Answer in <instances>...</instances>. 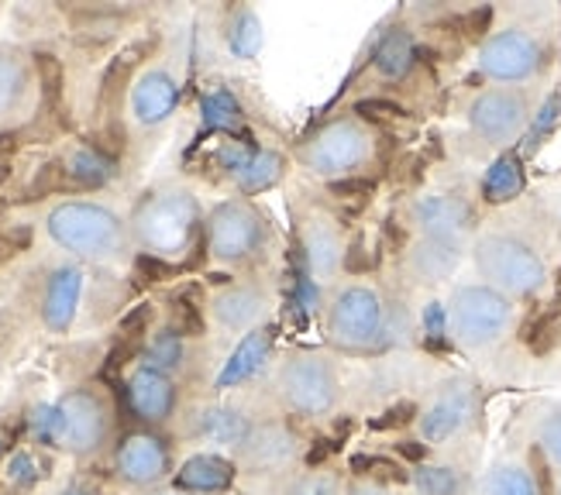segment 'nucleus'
<instances>
[{
    "instance_id": "nucleus-28",
    "label": "nucleus",
    "mask_w": 561,
    "mask_h": 495,
    "mask_svg": "<svg viewBox=\"0 0 561 495\" xmlns=\"http://www.w3.org/2000/svg\"><path fill=\"white\" fill-rule=\"evenodd\" d=\"M262 21L252 8H238L231 24H228V48L238 59H255L262 53Z\"/></svg>"
},
{
    "instance_id": "nucleus-21",
    "label": "nucleus",
    "mask_w": 561,
    "mask_h": 495,
    "mask_svg": "<svg viewBox=\"0 0 561 495\" xmlns=\"http://www.w3.org/2000/svg\"><path fill=\"white\" fill-rule=\"evenodd\" d=\"M214 320L228 331H255L265 313V296L252 286H231L214 296Z\"/></svg>"
},
{
    "instance_id": "nucleus-11",
    "label": "nucleus",
    "mask_w": 561,
    "mask_h": 495,
    "mask_svg": "<svg viewBox=\"0 0 561 495\" xmlns=\"http://www.w3.org/2000/svg\"><path fill=\"white\" fill-rule=\"evenodd\" d=\"M59 413H62V440L59 448L72 451V454H90L107 440L111 430V413L104 406V400L90 389H72L59 400Z\"/></svg>"
},
{
    "instance_id": "nucleus-39",
    "label": "nucleus",
    "mask_w": 561,
    "mask_h": 495,
    "mask_svg": "<svg viewBox=\"0 0 561 495\" xmlns=\"http://www.w3.org/2000/svg\"><path fill=\"white\" fill-rule=\"evenodd\" d=\"M252 156H255V148L245 141H225L221 148H217V162H221V169L231 172V176H238V172L249 165Z\"/></svg>"
},
{
    "instance_id": "nucleus-18",
    "label": "nucleus",
    "mask_w": 561,
    "mask_h": 495,
    "mask_svg": "<svg viewBox=\"0 0 561 495\" xmlns=\"http://www.w3.org/2000/svg\"><path fill=\"white\" fill-rule=\"evenodd\" d=\"M234 485V464L221 454H193L176 472V488L186 495H221Z\"/></svg>"
},
{
    "instance_id": "nucleus-7",
    "label": "nucleus",
    "mask_w": 561,
    "mask_h": 495,
    "mask_svg": "<svg viewBox=\"0 0 561 495\" xmlns=\"http://www.w3.org/2000/svg\"><path fill=\"white\" fill-rule=\"evenodd\" d=\"M265 244V220L245 200H228L207 217V248L217 262H245Z\"/></svg>"
},
{
    "instance_id": "nucleus-45",
    "label": "nucleus",
    "mask_w": 561,
    "mask_h": 495,
    "mask_svg": "<svg viewBox=\"0 0 561 495\" xmlns=\"http://www.w3.org/2000/svg\"><path fill=\"white\" fill-rule=\"evenodd\" d=\"M373 183L369 180H348V183H334V193L337 196H355V193H369Z\"/></svg>"
},
{
    "instance_id": "nucleus-17",
    "label": "nucleus",
    "mask_w": 561,
    "mask_h": 495,
    "mask_svg": "<svg viewBox=\"0 0 561 495\" xmlns=\"http://www.w3.org/2000/svg\"><path fill=\"white\" fill-rule=\"evenodd\" d=\"M80 292H83V272L77 265H59L53 272V279L45 286V300H42V320L48 331L66 334L77 320L80 307Z\"/></svg>"
},
{
    "instance_id": "nucleus-5",
    "label": "nucleus",
    "mask_w": 561,
    "mask_h": 495,
    "mask_svg": "<svg viewBox=\"0 0 561 495\" xmlns=\"http://www.w3.org/2000/svg\"><path fill=\"white\" fill-rule=\"evenodd\" d=\"M276 385L283 403L304 416H324L337 403V371L317 352H293L279 368Z\"/></svg>"
},
{
    "instance_id": "nucleus-38",
    "label": "nucleus",
    "mask_w": 561,
    "mask_h": 495,
    "mask_svg": "<svg viewBox=\"0 0 561 495\" xmlns=\"http://www.w3.org/2000/svg\"><path fill=\"white\" fill-rule=\"evenodd\" d=\"M558 120H561V96L551 93L545 101V107L538 111V117H534V128H530V138H527V152L534 145H541V138H548L558 128Z\"/></svg>"
},
{
    "instance_id": "nucleus-15",
    "label": "nucleus",
    "mask_w": 561,
    "mask_h": 495,
    "mask_svg": "<svg viewBox=\"0 0 561 495\" xmlns=\"http://www.w3.org/2000/svg\"><path fill=\"white\" fill-rule=\"evenodd\" d=\"M176 104H180V87L165 69L141 72L131 87V114L138 124H145V128H152V124H162V120L173 117Z\"/></svg>"
},
{
    "instance_id": "nucleus-25",
    "label": "nucleus",
    "mask_w": 561,
    "mask_h": 495,
    "mask_svg": "<svg viewBox=\"0 0 561 495\" xmlns=\"http://www.w3.org/2000/svg\"><path fill=\"white\" fill-rule=\"evenodd\" d=\"M482 495H541L538 479L530 475L527 464L500 461L482 479Z\"/></svg>"
},
{
    "instance_id": "nucleus-23",
    "label": "nucleus",
    "mask_w": 561,
    "mask_h": 495,
    "mask_svg": "<svg viewBox=\"0 0 561 495\" xmlns=\"http://www.w3.org/2000/svg\"><path fill=\"white\" fill-rule=\"evenodd\" d=\"M417 62V42L407 28H389L376 45V69L386 80H403Z\"/></svg>"
},
{
    "instance_id": "nucleus-24",
    "label": "nucleus",
    "mask_w": 561,
    "mask_h": 495,
    "mask_svg": "<svg viewBox=\"0 0 561 495\" xmlns=\"http://www.w3.org/2000/svg\"><path fill=\"white\" fill-rule=\"evenodd\" d=\"M341 238L331 225H321V220H313L304 234V258H307V268L310 276H331V272L341 265Z\"/></svg>"
},
{
    "instance_id": "nucleus-33",
    "label": "nucleus",
    "mask_w": 561,
    "mask_h": 495,
    "mask_svg": "<svg viewBox=\"0 0 561 495\" xmlns=\"http://www.w3.org/2000/svg\"><path fill=\"white\" fill-rule=\"evenodd\" d=\"M245 451L255 458V461H286L293 454V434H286L283 427H265L259 434H252V440L245 444Z\"/></svg>"
},
{
    "instance_id": "nucleus-8",
    "label": "nucleus",
    "mask_w": 561,
    "mask_h": 495,
    "mask_svg": "<svg viewBox=\"0 0 561 495\" xmlns=\"http://www.w3.org/2000/svg\"><path fill=\"white\" fill-rule=\"evenodd\" d=\"M369 159V135L358 120H331L304 145V162L317 176H352Z\"/></svg>"
},
{
    "instance_id": "nucleus-35",
    "label": "nucleus",
    "mask_w": 561,
    "mask_h": 495,
    "mask_svg": "<svg viewBox=\"0 0 561 495\" xmlns=\"http://www.w3.org/2000/svg\"><path fill=\"white\" fill-rule=\"evenodd\" d=\"M28 427H32V437L38 444H53L59 448L62 440V413H59V403H42L28 413Z\"/></svg>"
},
{
    "instance_id": "nucleus-48",
    "label": "nucleus",
    "mask_w": 561,
    "mask_h": 495,
    "mask_svg": "<svg viewBox=\"0 0 561 495\" xmlns=\"http://www.w3.org/2000/svg\"><path fill=\"white\" fill-rule=\"evenodd\" d=\"M159 495H186V492H159Z\"/></svg>"
},
{
    "instance_id": "nucleus-14",
    "label": "nucleus",
    "mask_w": 561,
    "mask_h": 495,
    "mask_svg": "<svg viewBox=\"0 0 561 495\" xmlns=\"http://www.w3.org/2000/svg\"><path fill=\"white\" fill-rule=\"evenodd\" d=\"M117 472L131 485H152L169 472V451L156 434H131L117 448Z\"/></svg>"
},
{
    "instance_id": "nucleus-12",
    "label": "nucleus",
    "mask_w": 561,
    "mask_h": 495,
    "mask_svg": "<svg viewBox=\"0 0 561 495\" xmlns=\"http://www.w3.org/2000/svg\"><path fill=\"white\" fill-rule=\"evenodd\" d=\"M472 413H476V392L469 382H451L437 392V400L421 413V440L427 444H445L451 437H458L472 424Z\"/></svg>"
},
{
    "instance_id": "nucleus-30",
    "label": "nucleus",
    "mask_w": 561,
    "mask_h": 495,
    "mask_svg": "<svg viewBox=\"0 0 561 495\" xmlns=\"http://www.w3.org/2000/svg\"><path fill=\"white\" fill-rule=\"evenodd\" d=\"M66 172L77 183H83V186H104L114 176V162L107 156L96 152V148L80 145V148H72V152H69Z\"/></svg>"
},
{
    "instance_id": "nucleus-10",
    "label": "nucleus",
    "mask_w": 561,
    "mask_h": 495,
    "mask_svg": "<svg viewBox=\"0 0 561 495\" xmlns=\"http://www.w3.org/2000/svg\"><path fill=\"white\" fill-rule=\"evenodd\" d=\"M530 124V107L520 90H482L469 104V128L485 145L517 141Z\"/></svg>"
},
{
    "instance_id": "nucleus-37",
    "label": "nucleus",
    "mask_w": 561,
    "mask_h": 495,
    "mask_svg": "<svg viewBox=\"0 0 561 495\" xmlns=\"http://www.w3.org/2000/svg\"><path fill=\"white\" fill-rule=\"evenodd\" d=\"M538 444H541L545 458L554 468H561V406H554V410L545 413V419L538 424Z\"/></svg>"
},
{
    "instance_id": "nucleus-27",
    "label": "nucleus",
    "mask_w": 561,
    "mask_h": 495,
    "mask_svg": "<svg viewBox=\"0 0 561 495\" xmlns=\"http://www.w3.org/2000/svg\"><path fill=\"white\" fill-rule=\"evenodd\" d=\"M283 165H286L283 156L273 152V148H255V156L238 172L234 183L241 186V193H262L283 180Z\"/></svg>"
},
{
    "instance_id": "nucleus-4",
    "label": "nucleus",
    "mask_w": 561,
    "mask_h": 495,
    "mask_svg": "<svg viewBox=\"0 0 561 495\" xmlns=\"http://www.w3.org/2000/svg\"><path fill=\"white\" fill-rule=\"evenodd\" d=\"M476 268L485 286L500 289L503 296H534L545 279V262L530 244L510 234H485L476 241Z\"/></svg>"
},
{
    "instance_id": "nucleus-9",
    "label": "nucleus",
    "mask_w": 561,
    "mask_h": 495,
    "mask_svg": "<svg viewBox=\"0 0 561 495\" xmlns=\"http://www.w3.org/2000/svg\"><path fill=\"white\" fill-rule=\"evenodd\" d=\"M541 69V45L524 28H503L479 48V72L496 83H524Z\"/></svg>"
},
{
    "instance_id": "nucleus-2",
    "label": "nucleus",
    "mask_w": 561,
    "mask_h": 495,
    "mask_svg": "<svg viewBox=\"0 0 561 495\" xmlns=\"http://www.w3.org/2000/svg\"><path fill=\"white\" fill-rule=\"evenodd\" d=\"M131 231L141 248L156 258L183 255L201 231V204L190 189L152 193L138 204Z\"/></svg>"
},
{
    "instance_id": "nucleus-47",
    "label": "nucleus",
    "mask_w": 561,
    "mask_h": 495,
    "mask_svg": "<svg viewBox=\"0 0 561 495\" xmlns=\"http://www.w3.org/2000/svg\"><path fill=\"white\" fill-rule=\"evenodd\" d=\"M348 495H389V492L379 488V485H373V482H358V485L348 488Z\"/></svg>"
},
{
    "instance_id": "nucleus-40",
    "label": "nucleus",
    "mask_w": 561,
    "mask_h": 495,
    "mask_svg": "<svg viewBox=\"0 0 561 495\" xmlns=\"http://www.w3.org/2000/svg\"><path fill=\"white\" fill-rule=\"evenodd\" d=\"M176 316H180V334H201L204 331V316H201V307L190 303V296H180L176 300Z\"/></svg>"
},
{
    "instance_id": "nucleus-34",
    "label": "nucleus",
    "mask_w": 561,
    "mask_h": 495,
    "mask_svg": "<svg viewBox=\"0 0 561 495\" xmlns=\"http://www.w3.org/2000/svg\"><path fill=\"white\" fill-rule=\"evenodd\" d=\"M413 488H417V495H455L461 488V479L448 464H421L413 472Z\"/></svg>"
},
{
    "instance_id": "nucleus-43",
    "label": "nucleus",
    "mask_w": 561,
    "mask_h": 495,
    "mask_svg": "<svg viewBox=\"0 0 561 495\" xmlns=\"http://www.w3.org/2000/svg\"><path fill=\"white\" fill-rule=\"evenodd\" d=\"M362 117H403L407 111H400L397 104H386V101H362L355 107Z\"/></svg>"
},
{
    "instance_id": "nucleus-44",
    "label": "nucleus",
    "mask_w": 561,
    "mask_h": 495,
    "mask_svg": "<svg viewBox=\"0 0 561 495\" xmlns=\"http://www.w3.org/2000/svg\"><path fill=\"white\" fill-rule=\"evenodd\" d=\"M145 320H149V307H141V310H135L131 316H125V324H121V331H125L128 337H135V334L145 327Z\"/></svg>"
},
{
    "instance_id": "nucleus-13",
    "label": "nucleus",
    "mask_w": 561,
    "mask_h": 495,
    "mask_svg": "<svg viewBox=\"0 0 561 495\" xmlns=\"http://www.w3.org/2000/svg\"><path fill=\"white\" fill-rule=\"evenodd\" d=\"M413 225L427 241H451L461 244L469 225H472V210L448 193H427L413 204Z\"/></svg>"
},
{
    "instance_id": "nucleus-22",
    "label": "nucleus",
    "mask_w": 561,
    "mask_h": 495,
    "mask_svg": "<svg viewBox=\"0 0 561 495\" xmlns=\"http://www.w3.org/2000/svg\"><path fill=\"white\" fill-rule=\"evenodd\" d=\"M458 262H461V244H451V241L421 238V244H413V252H410L413 276H421L424 283L448 279L451 272L458 268Z\"/></svg>"
},
{
    "instance_id": "nucleus-41",
    "label": "nucleus",
    "mask_w": 561,
    "mask_h": 495,
    "mask_svg": "<svg viewBox=\"0 0 561 495\" xmlns=\"http://www.w3.org/2000/svg\"><path fill=\"white\" fill-rule=\"evenodd\" d=\"M424 334L431 341H442L448 334V310L442 303H427L424 307Z\"/></svg>"
},
{
    "instance_id": "nucleus-29",
    "label": "nucleus",
    "mask_w": 561,
    "mask_h": 495,
    "mask_svg": "<svg viewBox=\"0 0 561 495\" xmlns=\"http://www.w3.org/2000/svg\"><path fill=\"white\" fill-rule=\"evenodd\" d=\"M201 117L207 131H234L241 124V104L238 96L225 87H217L210 93H204L201 101Z\"/></svg>"
},
{
    "instance_id": "nucleus-32",
    "label": "nucleus",
    "mask_w": 561,
    "mask_h": 495,
    "mask_svg": "<svg viewBox=\"0 0 561 495\" xmlns=\"http://www.w3.org/2000/svg\"><path fill=\"white\" fill-rule=\"evenodd\" d=\"M180 365H183V334L165 327L149 341V348H145V368L169 376V371H176Z\"/></svg>"
},
{
    "instance_id": "nucleus-36",
    "label": "nucleus",
    "mask_w": 561,
    "mask_h": 495,
    "mask_svg": "<svg viewBox=\"0 0 561 495\" xmlns=\"http://www.w3.org/2000/svg\"><path fill=\"white\" fill-rule=\"evenodd\" d=\"M4 479L11 488H32L42 479V464L35 461V454L18 451V454H11V461L4 468Z\"/></svg>"
},
{
    "instance_id": "nucleus-6",
    "label": "nucleus",
    "mask_w": 561,
    "mask_h": 495,
    "mask_svg": "<svg viewBox=\"0 0 561 495\" xmlns=\"http://www.w3.org/2000/svg\"><path fill=\"white\" fill-rule=\"evenodd\" d=\"M386 307L382 296L369 286H348L334 296L331 313H328V334L341 348L352 352H369L386 337Z\"/></svg>"
},
{
    "instance_id": "nucleus-46",
    "label": "nucleus",
    "mask_w": 561,
    "mask_h": 495,
    "mask_svg": "<svg viewBox=\"0 0 561 495\" xmlns=\"http://www.w3.org/2000/svg\"><path fill=\"white\" fill-rule=\"evenodd\" d=\"M300 495H337V485H334L331 479H317V482H310Z\"/></svg>"
},
{
    "instance_id": "nucleus-26",
    "label": "nucleus",
    "mask_w": 561,
    "mask_h": 495,
    "mask_svg": "<svg viewBox=\"0 0 561 495\" xmlns=\"http://www.w3.org/2000/svg\"><path fill=\"white\" fill-rule=\"evenodd\" d=\"M524 189V165L517 156H503L496 159L482 176V196L490 204H506Z\"/></svg>"
},
{
    "instance_id": "nucleus-1",
    "label": "nucleus",
    "mask_w": 561,
    "mask_h": 495,
    "mask_svg": "<svg viewBox=\"0 0 561 495\" xmlns=\"http://www.w3.org/2000/svg\"><path fill=\"white\" fill-rule=\"evenodd\" d=\"M45 231L59 248L80 258H117L128 244L125 220L111 207L90 200H66L45 217Z\"/></svg>"
},
{
    "instance_id": "nucleus-16",
    "label": "nucleus",
    "mask_w": 561,
    "mask_h": 495,
    "mask_svg": "<svg viewBox=\"0 0 561 495\" xmlns=\"http://www.w3.org/2000/svg\"><path fill=\"white\" fill-rule=\"evenodd\" d=\"M125 392H128L131 413L138 419H149V424H162V419H169L176 410V389L169 382V376L145 368V365L131 371Z\"/></svg>"
},
{
    "instance_id": "nucleus-31",
    "label": "nucleus",
    "mask_w": 561,
    "mask_h": 495,
    "mask_svg": "<svg viewBox=\"0 0 561 495\" xmlns=\"http://www.w3.org/2000/svg\"><path fill=\"white\" fill-rule=\"evenodd\" d=\"M24 90H28V66L21 56L0 48V117L21 104Z\"/></svg>"
},
{
    "instance_id": "nucleus-49",
    "label": "nucleus",
    "mask_w": 561,
    "mask_h": 495,
    "mask_svg": "<svg viewBox=\"0 0 561 495\" xmlns=\"http://www.w3.org/2000/svg\"><path fill=\"white\" fill-rule=\"evenodd\" d=\"M558 495H561V488H558Z\"/></svg>"
},
{
    "instance_id": "nucleus-19",
    "label": "nucleus",
    "mask_w": 561,
    "mask_h": 495,
    "mask_svg": "<svg viewBox=\"0 0 561 495\" xmlns=\"http://www.w3.org/2000/svg\"><path fill=\"white\" fill-rule=\"evenodd\" d=\"M273 352V327H255L245 337L238 341V348L231 352V358L225 361L221 376H217V389H234L241 382H249L252 376H259V368L265 365Z\"/></svg>"
},
{
    "instance_id": "nucleus-20",
    "label": "nucleus",
    "mask_w": 561,
    "mask_h": 495,
    "mask_svg": "<svg viewBox=\"0 0 561 495\" xmlns=\"http://www.w3.org/2000/svg\"><path fill=\"white\" fill-rule=\"evenodd\" d=\"M193 430H197L201 440L217 444V448H245L255 434L249 416L234 406H204L193 419Z\"/></svg>"
},
{
    "instance_id": "nucleus-3",
    "label": "nucleus",
    "mask_w": 561,
    "mask_h": 495,
    "mask_svg": "<svg viewBox=\"0 0 561 495\" xmlns=\"http://www.w3.org/2000/svg\"><path fill=\"white\" fill-rule=\"evenodd\" d=\"M445 310H448V334L469 352L490 348L514 324V303H510V296L485 283L458 286Z\"/></svg>"
},
{
    "instance_id": "nucleus-42",
    "label": "nucleus",
    "mask_w": 561,
    "mask_h": 495,
    "mask_svg": "<svg viewBox=\"0 0 561 495\" xmlns=\"http://www.w3.org/2000/svg\"><path fill=\"white\" fill-rule=\"evenodd\" d=\"M293 296H297V307L304 310H313L317 303H321V286H317L307 272H300L297 283H293Z\"/></svg>"
}]
</instances>
